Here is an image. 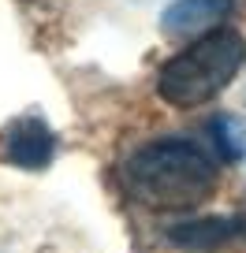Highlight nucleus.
Wrapping results in <instances>:
<instances>
[{
  "instance_id": "f257e3e1",
  "label": "nucleus",
  "mask_w": 246,
  "mask_h": 253,
  "mask_svg": "<svg viewBox=\"0 0 246 253\" xmlns=\"http://www.w3.org/2000/svg\"><path fill=\"white\" fill-rule=\"evenodd\" d=\"M119 179L149 209H191L213 194L216 157L194 138H157L123 160Z\"/></svg>"
},
{
  "instance_id": "f03ea898",
  "label": "nucleus",
  "mask_w": 246,
  "mask_h": 253,
  "mask_svg": "<svg viewBox=\"0 0 246 253\" xmlns=\"http://www.w3.org/2000/svg\"><path fill=\"white\" fill-rule=\"evenodd\" d=\"M246 60V41L235 30H213L194 38L191 45L175 52L157 75V93L172 108H198L213 101L224 86L239 75Z\"/></svg>"
},
{
  "instance_id": "7ed1b4c3",
  "label": "nucleus",
  "mask_w": 246,
  "mask_h": 253,
  "mask_svg": "<svg viewBox=\"0 0 246 253\" xmlns=\"http://www.w3.org/2000/svg\"><path fill=\"white\" fill-rule=\"evenodd\" d=\"M235 11V0H175L160 15V30L168 38H205L220 30Z\"/></svg>"
},
{
  "instance_id": "20e7f679",
  "label": "nucleus",
  "mask_w": 246,
  "mask_h": 253,
  "mask_svg": "<svg viewBox=\"0 0 246 253\" xmlns=\"http://www.w3.org/2000/svg\"><path fill=\"white\" fill-rule=\"evenodd\" d=\"M56 138L41 119H19L15 126H8V145H4V157L15 168H45L52 160Z\"/></svg>"
},
{
  "instance_id": "39448f33",
  "label": "nucleus",
  "mask_w": 246,
  "mask_h": 253,
  "mask_svg": "<svg viewBox=\"0 0 246 253\" xmlns=\"http://www.w3.org/2000/svg\"><path fill=\"white\" fill-rule=\"evenodd\" d=\"M235 235H243V223L235 220H220V216H209V220H187L179 223V227L168 231V238L179 246H187V250H209V246H224L231 242Z\"/></svg>"
},
{
  "instance_id": "423d86ee",
  "label": "nucleus",
  "mask_w": 246,
  "mask_h": 253,
  "mask_svg": "<svg viewBox=\"0 0 246 253\" xmlns=\"http://www.w3.org/2000/svg\"><path fill=\"white\" fill-rule=\"evenodd\" d=\"M209 145L216 149L220 160H243L246 157V126L235 116H216L209 123Z\"/></svg>"
},
{
  "instance_id": "0eeeda50",
  "label": "nucleus",
  "mask_w": 246,
  "mask_h": 253,
  "mask_svg": "<svg viewBox=\"0 0 246 253\" xmlns=\"http://www.w3.org/2000/svg\"><path fill=\"white\" fill-rule=\"evenodd\" d=\"M239 223H243V231H246V198H243V205H239Z\"/></svg>"
}]
</instances>
